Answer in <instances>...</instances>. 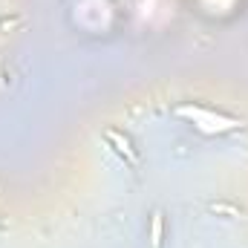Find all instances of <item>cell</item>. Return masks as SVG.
Returning <instances> with one entry per match:
<instances>
[{"instance_id":"3","label":"cell","mask_w":248,"mask_h":248,"mask_svg":"<svg viewBox=\"0 0 248 248\" xmlns=\"http://www.w3.org/2000/svg\"><path fill=\"white\" fill-rule=\"evenodd\" d=\"M150 246L153 248L162 246V214H159V211H156L153 219H150Z\"/></svg>"},{"instance_id":"1","label":"cell","mask_w":248,"mask_h":248,"mask_svg":"<svg viewBox=\"0 0 248 248\" xmlns=\"http://www.w3.org/2000/svg\"><path fill=\"white\" fill-rule=\"evenodd\" d=\"M176 116L179 119H187V122L193 124L199 133H205V136H217V133H231V130H237L240 122L237 119H231V116H222V113H217V110H208V107H176Z\"/></svg>"},{"instance_id":"2","label":"cell","mask_w":248,"mask_h":248,"mask_svg":"<svg viewBox=\"0 0 248 248\" xmlns=\"http://www.w3.org/2000/svg\"><path fill=\"white\" fill-rule=\"evenodd\" d=\"M107 141L113 144V150H116L119 156H124L130 165H136V162H139V153H136V147L130 144V139H127L124 133H119V130H107Z\"/></svg>"}]
</instances>
